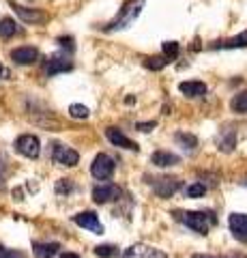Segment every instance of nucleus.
<instances>
[{"instance_id": "12", "label": "nucleus", "mask_w": 247, "mask_h": 258, "mask_svg": "<svg viewBox=\"0 0 247 258\" xmlns=\"http://www.w3.org/2000/svg\"><path fill=\"white\" fill-rule=\"evenodd\" d=\"M11 7H13V11L28 24H43V22H47V13H43L41 9H30V7H22V5H15V3Z\"/></svg>"}, {"instance_id": "34", "label": "nucleus", "mask_w": 247, "mask_h": 258, "mask_svg": "<svg viewBox=\"0 0 247 258\" xmlns=\"http://www.w3.org/2000/svg\"><path fill=\"white\" fill-rule=\"evenodd\" d=\"M191 258H217V256H191ZM230 258H234V256H230Z\"/></svg>"}, {"instance_id": "23", "label": "nucleus", "mask_w": 247, "mask_h": 258, "mask_svg": "<svg viewBox=\"0 0 247 258\" xmlns=\"http://www.w3.org/2000/svg\"><path fill=\"white\" fill-rule=\"evenodd\" d=\"M226 134H228L226 138L219 140V147H221V151H224V153H230V151H232V147L236 144V134L234 132H226Z\"/></svg>"}, {"instance_id": "32", "label": "nucleus", "mask_w": 247, "mask_h": 258, "mask_svg": "<svg viewBox=\"0 0 247 258\" xmlns=\"http://www.w3.org/2000/svg\"><path fill=\"white\" fill-rule=\"evenodd\" d=\"M9 76H11V74H9V69H7V67H3V64H0V80H7Z\"/></svg>"}, {"instance_id": "26", "label": "nucleus", "mask_w": 247, "mask_h": 258, "mask_svg": "<svg viewBox=\"0 0 247 258\" xmlns=\"http://www.w3.org/2000/svg\"><path fill=\"white\" fill-rule=\"evenodd\" d=\"M73 189H75V185L71 183L69 179H60L56 183V194H60V196H67V194H71Z\"/></svg>"}, {"instance_id": "14", "label": "nucleus", "mask_w": 247, "mask_h": 258, "mask_svg": "<svg viewBox=\"0 0 247 258\" xmlns=\"http://www.w3.org/2000/svg\"><path fill=\"white\" fill-rule=\"evenodd\" d=\"M73 69V62L65 56H52L50 60L45 62V74L47 76H56V74H62V71H71Z\"/></svg>"}, {"instance_id": "13", "label": "nucleus", "mask_w": 247, "mask_h": 258, "mask_svg": "<svg viewBox=\"0 0 247 258\" xmlns=\"http://www.w3.org/2000/svg\"><path fill=\"white\" fill-rule=\"evenodd\" d=\"M11 60H15L18 64H33L35 60H39V50L37 47H15L11 52Z\"/></svg>"}, {"instance_id": "25", "label": "nucleus", "mask_w": 247, "mask_h": 258, "mask_svg": "<svg viewBox=\"0 0 247 258\" xmlns=\"http://www.w3.org/2000/svg\"><path fill=\"white\" fill-rule=\"evenodd\" d=\"M69 114L73 116V118H89L91 112H89V108H86V106H79V103H73V106L69 108Z\"/></svg>"}, {"instance_id": "33", "label": "nucleus", "mask_w": 247, "mask_h": 258, "mask_svg": "<svg viewBox=\"0 0 247 258\" xmlns=\"http://www.w3.org/2000/svg\"><path fill=\"white\" fill-rule=\"evenodd\" d=\"M60 258H79V256L77 254H62Z\"/></svg>"}, {"instance_id": "11", "label": "nucleus", "mask_w": 247, "mask_h": 258, "mask_svg": "<svg viewBox=\"0 0 247 258\" xmlns=\"http://www.w3.org/2000/svg\"><path fill=\"white\" fill-rule=\"evenodd\" d=\"M123 258H168L163 252H159V249L155 247H148V245H131V247H127L125 252H123Z\"/></svg>"}, {"instance_id": "4", "label": "nucleus", "mask_w": 247, "mask_h": 258, "mask_svg": "<svg viewBox=\"0 0 247 258\" xmlns=\"http://www.w3.org/2000/svg\"><path fill=\"white\" fill-rule=\"evenodd\" d=\"M15 151L24 157L35 159V157H39V153H41V142H39V138L33 134H24L15 140Z\"/></svg>"}, {"instance_id": "15", "label": "nucleus", "mask_w": 247, "mask_h": 258, "mask_svg": "<svg viewBox=\"0 0 247 258\" xmlns=\"http://www.w3.org/2000/svg\"><path fill=\"white\" fill-rule=\"evenodd\" d=\"M179 91L187 97H202L206 93V84L200 82V80H187V82L179 84Z\"/></svg>"}, {"instance_id": "10", "label": "nucleus", "mask_w": 247, "mask_h": 258, "mask_svg": "<svg viewBox=\"0 0 247 258\" xmlns=\"http://www.w3.org/2000/svg\"><path fill=\"white\" fill-rule=\"evenodd\" d=\"M106 138L114 144V147H121V149H129V151H140V147L135 144L131 138H127V136L121 132L118 127H108L106 129Z\"/></svg>"}, {"instance_id": "2", "label": "nucleus", "mask_w": 247, "mask_h": 258, "mask_svg": "<svg viewBox=\"0 0 247 258\" xmlns=\"http://www.w3.org/2000/svg\"><path fill=\"white\" fill-rule=\"evenodd\" d=\"M142 5H144V0H131V3H125L121 7V11H118V15L103 30H106V32H114V30H123L127 26H131L133 20L138 18L140 11H142Z\"/></svg>"}, {"instance_id": "30", "label": "nucleus", "mask_w": 247, "mask_h": 258, "mask_svg": "<svg viewBox=\"0 0 247 258\" xmlns=\"http://www.w3.org/2000/svg\"><path fill=\"white\" fill-rule=\"evenodd\" d=\"M58 45H60V47H65L67 52H73V50H75L73 37H60V39H58Z\"/></svg>"}, {"instance_id": "8", "label": "nucleus", "mask_w": 247, "mask_h": 258, "mask_svg": "<svg viewBox=\"0 0 247 258\" xmlns=\"http://www.w3.org/2000/svg\"><path fill=\"white\" fill-rule=\"evenodd\" d=\"M228 224L234 239L241 241V243H247V213H232Z\"/></svg>"}, {"instance_id": "6", "label": "nucleus", "mask_w": 247, "mask_h": 258, "mask_svg": "<svg viewBox=\"0 0 247 258\" xmlns=\"http://www.w3.org/2000/svg\"><path fill=\"white\" fill-rule=\"evenodd\" d=\"M150 183H153L155 194L161 198H170L172 194H177L183 187V181H179L177 176H163V179H155Z\"/></svg>"}, {"instance_id": "20", "label": "nucleus", "mask_w": 247, "mask_h": 258, "mask_svg": "<svg viewBox=\"0 0 247 258\" xmlns=\"http://www.w3.org/2000/svg\"><path fill=\"white\" fill-rule=\"evenodd\" d=\"M18 24H15V20L11 18H3L0 20V37L3 39H11L13 35H18Z\"/></svg>"}, {"instance_id": "16", "label": "nucleus", "mask_w": 247, "mask_h": 258, "mask_svg": "<svg viewBox=\"0 0 247 258\" xmlns=\"http://www.w3.org/2000/svg\"><path fill=\"white\" fill-rule=\"evenodd\" d=\"M150 161L159 168H170V166H177L181 159H179V155H174V153H170V151H157V153H153Z\"/></svg>"}, {"instance_id": "29", "label": "nucleus", "mask_w": 247, "mask_h": 258, "mask_svg": "<svg viewBox=\"0 0 247 258\" xmlns=\"http://www.w3.org/2000/svg\"><path fill=\"white\" fill-rule=\"evenodd\" d=\"M0 258H26V254L18 252V249H7L0 245Z\"/></svg>"}, {"instance_id": "28", "label": "nucleus", "mask_w": 247, "mask_h": 258, "mask_svg": "<svg viewBox=\"0 0 247 258\" xmlns=\"http://www.w3.org/2000/svg\"><path fill=\"white\" fill-rule=\"evenodd\" d=\"M95 254H97L99 258H112L116 254V247H112V245H97L95 247Z\"/></svg>"}, {"instance_id": "3", "label": "nucleus", "mask_w": 247, "mask_h": 258, "mask_svg": "<svg viewBox=\"0 0 247 258\" xmlns=\"http://www.w3.org/2000/svg\"><path fill=\"white\" fill-rule=\"evenodd\" d=\"M114 168H116L114 159L110 155H106V153H99V155L93 159V164H91V174L97 181H108L110 176L114 174Z\"/></svg>"}, {"instance_id": "7", "label": "nucleus", "mask_w": 247, "mask_h": 258, "mask_svg": "<svg viewBox=\"0 0 247 258\" xmlns=\"http://www.w3.org/2000/svg\"><path fill=\"white\" fill-rule=\"evenodd\" d=\"M123 196V189L116 187V185H97L93 189V200L97 205H106V203H112V200H118Z\"/></svg>"}, {"instance_id": "24", "label": "nucleus", "mask_w": 247, "mask_h": 258, "mask_svg": "<svg viewBox=\"0 0 247 258\" xmlns=\"http://www.w3.org/2000/svg\"><path fill=\"white\" fill-rule=\"evenodd\" d=\"M163 56L168 60H174L179 56V43L177 41H166L163 43Z\"/></svg>"}, {"instance_id": "17", "label": "nucleus", "mask_w": 247, "mask_h": 258, "mask_svg": "<svg viewBox=\"0 0 247 258\" xmlns=\"http://www.w3.org/2000/svg\"><path fill=\"white\" fill-rule=\"evenodd\" d=\"M33 249H35V258H54L58 254L60 245L58 243H35Z\"/></svg>"}, {"instance_id": "9", "label": "nucleus", "mask_w": 247, "mask_h": 258, "mask_svg": "<svg viewBox=\"0 0 247 258\" xmlns=\"http://www.w3.org/2000/svg\"><path fill=\"white\" fill-rule=\"evenodd\" d=\"M73 222H75L77 226H82V228L95 232V235H103V226H101V222L97 220V213H93V211H82V213H77V215L73 217Z\"/></svg>"}, {"instance_id": "18", "label": "nucleus", "mask_w": 247, "mask_h": 258, "mask_svg": "<svg viewBox=\"0 0 247 258\" xmlns=\"http://www.w3.org/2000/svg\"><path fill=\"white\" fill-rule=\"evenodd\" d=\"M215 47H221V50H234V47H247V30H243L241 35H236L232 39H226V41L215 43Z\"/></svg>"}, {"instance_id": "21", "label": "nucleus", "mask_w": 247, "mask_h": 258, "mask_svg": "<svg viewBox=\"0 0 247 258\" xmlns=\"http://www.w3.org/2000/svg\"><path fill=\"white\" fill-rule=\"evenodd\" d=\"M230 108H232V112H236V114H247V91L238 93L232 101H230Z\"/></svg>"}, {"instance_id": "5", "label": "nucleus", "mask_w": 247, "mask_h": 258, "mask_svg": "<svg viewBox=\"0 0 247 258\" xmlns=\"http://www.w3.org/2000/svg\"><path fill=\"white\" fill-rule=\"evenodd\" d=\"M52 159H54V164H58V166L73 168V166H77V161H79V153L65 147V144H54Z\"/></svg>"}, {"instance_id": "1", "label": "nucleus", "mask_w": 247, "mask_h": 258, "mask_svg": "<svg viewBox=\"0 0 247 258\" xmlns=\"http://www.w3.org/2000/svg\"><path fill=\"white\" fill-rule=\"evenodd\" d=\"M174 215L181 224H185L198 235H209V230L217 224V215L211 211H177Z\"/></svg>"}, {"instance_id": "27", "label": "nucleus", "mask_w": 247, "mask_h": 258, "mask_svg": "<svg viewBox=\"0 0 247 258\" xmlns=\"http://www.w3.org/2000/svg\"><path fill=\"white\" fill-rule=\"evenodd\" d=\"M204 194H206V185H202V183H194V185L187 187L189 198H200V196H204Z\"/></svg>"}, {"instance_id": "22", "label": "nucleus", "mask_w": 247, "mask_h": 258, "mask_svg": "<svg viewBox=\"0 0 247 258\" xmlns=\"http://www.w3.org/2000/svg\"><path fill=\"white\" fill-rule=\"evenodd\" d=\"M168 62H170V60L166 58V56H150V58H148L144 64H146L150 71H159V69H163Z\"/></svg>"}, {"instance_id": "19", "label": "nucleus", "mask_w": 247, "mask_h": 258, "mask_svg": "<svg viewBox=\"0 0 247 258\" xmlns=\"http://www.w3.org/2000/svg\"><path fill=\"white\" fill-rule=\"evenodd\" d=\"M174 142L181 144V149H185V153H194L196 147H198V140H196V136H191V134H174Z\"/></svg>"}, {"instance_id": "31", "label": "nucleus", "mask_w": 247, "mask_h": 258, "mask_svg": "<svg viewBox=\"0 0 247 258\" xmlns=\"http://www.w3.org/2000/svg\"><path fill=\"white\" fill-rule=\"evenodd\" d=\"M155 125H157L155 120H150V123H138V129H140V132H153Z\"/></svg>"}]
</instances>
